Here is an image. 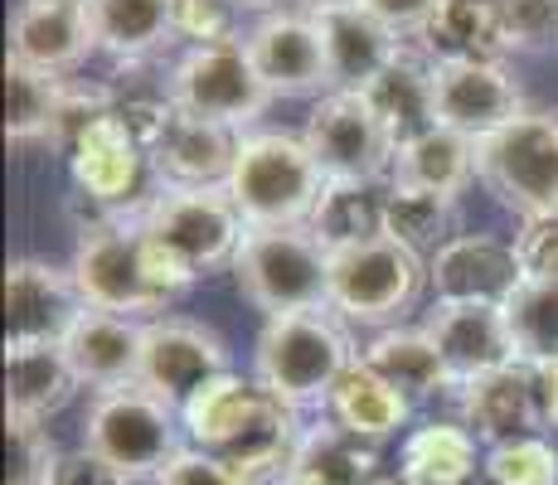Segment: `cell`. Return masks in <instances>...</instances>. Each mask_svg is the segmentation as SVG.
<instances>
[{
    "label": "cell",
    "mask_w": 558,
    "mask_h": 485,
    "mask_svg": "<svg viewBox=\"0 0 558 485\" xmlns=\"http://www.w3.org/2000/svg\"><path fill=\"white\" fill-rule=\"evenodd\" d=\"M364 364H369L374 374H384L399 393L408 398V403H427V398L447 393V388H457L452 369H447L442 350L433 344V336L427 330H379L374 336V344L360 354Z\"/></svg>",
    "instance_id": "cell-29"
},
{
    "label": "cell",
    "mask_w": 558,
    "mask_h": 485,
    "mask_svg": "<svg viewBox=\"0 0 558 485\" xmlns=\"http://www.w3.org/2000/svg\"><path fill=\"white\" fill-rule=\"evenodd\" d=\"M239 10L229 0H175V35L195 39V49L204 45H233L239 29H233Z\"/></svg>",
    "instance_id": "cell-39"
},
{
    "label": "cell",
    "mask_w": 558,
    "mask_h": 485,
    "mask_svg": "<svg viewBox=\"0 0 558 485\" xmlns=\"http://www.w3.org/2000/svg\"><path fill=\"white\" fill-rule=\"evenodd\" d=\"M437 59H486L500 63L510 53V25H506V0H447L437 25L427 29Z\"/></svg>",
    "instance_id": "cell-34"
},
{
    "label": "cell",
    "mask_w": 558,
    "mask_h": 485,
    "mask_svg": "<svg viewBox=\"0 0 558 485\" xmlns=\"http://www.w3.org/2000/svg\"><path fill=\"white\" fill-rule=\"evenodd\" d=\"M151 166L146 146L126 132V122L117 112H107L102 122H93L88 132L73 142L69 150V170L73 185H78L83 199L98 209V219H126L136 214V185H142V170Z\"/></svg>",
    "instance_id": "cell-15"
},
{
    "label": "cell",
    "mask_w": 558,
    "mask_h": 485,
    "mask_svg": "<svg viewBox=\"0 0 558 485\" xmlns=\"http://www.w3.org/2000/svg\"><path fill=\"white\" fill-rule=\"evenodd\" d=\"M389 239L413 247L417 257L447 247L457 239V199L452 194H433V190L399 185V180H393V190H389Z\"/></svg>",
    "instance_id": "cell-36"
},
{
    "label": "cell",
    "mask_w": 558,
    "mask_h": 485,
    "mask_svg": "<svg viewBox=\"0 0 558 485\" xmlns=\"http://www.w3.org/2000/svg\"><path fill=\"white\" fill-rule=\"evenodd\" d=\"M490 485H558V451L544 437H514L486 451Z\"/></svg>",
    "instance_id": "cell-37"
},
{
    "label": "cell",
    "mask_w": 558,
    "mask_h": 485,
    "mask_svg": "<svg viewBox=\"0 0 558 485\" xmlns=\"http://www.w3.org/2000/svg\"><path fill=\"white\" fill-rule=\"evenodd\" d=\"M296 413L302 408L277 398L263 379H239V374H219L180 408L190 441L209 457H219L223 466H233L248 485L277 481L292 466L296 447L306 437Z\"/></svg>",
    "instance_id": "cell-1"
},
{
    "label": "cell",
    "mask_w": 558,
    "mask_h": 485,
    "mask_svg": "<svg viewBox=\"0 0 558 485\" xmlns=\"http://www.w3.org/2000/svg\"><path fill=\"white\" fill-rule=\"evenodd\" d=\"M263 73V83L272 97H311L330 88V63L320 29L311 15H292V10H272L253 25V35L243 39Z\"/></svg>",
    "instance_id": "cell-17"
},
{
    "label": "cell",
    "mask_w": 558,
    "mask_h": 485,
    "mask_svg": "<svg viewBox=\"0 0 558 485\" xmlns=\"http://www.w3.org/2000/svg\"><path fill=\"white\" fill-rule=\"evenodd\" d=\"M136 223H142L166 253H175L195 277L233 263L243 233H248V223H243V214H239V204H233L229 190L160 185L156 194L142 199Z\"/></svg>",
    "instance_id": "cell-9"
},
{
    "label": "cell",
    "mask_w": 558,
    "mask_h": 485,
    "mask_svg": "<svg viewBox=\"0 0 558 485\" xmlns=\"http://www.w3.org/2000/svg\"><path fill=\"white\" fill-rule=\"evenodd\" d=\"M311 20H316L320 45H326L330 93H364L403 53L399 35L364 5L320 10V15H311Z\"/></svg>",
    "instance_id": "cell-22"
},
{
    "label": "cell",
    "mask_w": 558,
    "mask_h": 485,
    "mask_svg": "<svg viewBox=\"0 0 558 485\" xmlns=\"http://www.w3.org/2000/svg\"><path fill=\"white\" fill-rule=\"evenodd\" d=\"M461 423L486 447H500V441H514V437H539L549 427L539 369L506 364L496 374H481V379L461 384Z\"/></svg>",
    "instance_id": "cell-16"
},
{
    "label": "cell",
    "mask_w": 558,
    "mask_h": 485,
    "mask_svg": "<svg viewBox=\"0 0 558 485\" xmlns=\"http://www.w3.org/2000/svg\"><path fill=\"white\" fill-rule=\"evenodd\" d=\"M229 369V344L219 340V330L199 326L185 316H156L146 320L142 336V384L146 393H156L160 403L180 408L199 393L204 384H214Z\"/></svg>",
    "instance_id": "cell-12"
},
{
    "label": "cell",
    "mask_w": 558,
    "mask_h": 485,
    "mask_svg": "<svg viewBox=\"0 0 558 485\" xmlns=\"http://www.w3.org/2000/svg\"><path fill=\"white\" fill-rule=\"evenodd\" d=\"M263 485H292V481H287V476H277V481H263Z\"/></svg>",
    "instance_id": "cell-48"
},
{
    "label": "cell",
    "mask_w": 558,
    "mask_h": 485,
    "mask_svg": "<svg viewBox=\"0 0 558 485\" xmlns=\"http://www.w3.org/2000/svg\"><path fill=\"white\" fill-rule=\"evenodd\" d=\"M510 49L544 53L558 45V0H506Z\"/></svg>",
    "instance_id": "cell-40"
},
{
    "label": "cell",
    "mask_w": 558,
    "mask_h": 485,
    "mask_svg": "<svg viewBox=\"0 0 558 485\" xmlns=\"http://www.w3.org/2000/svg\"><path fill=\"white\" fill-rule=\"evenodd\" d=\"M185 417L156 393H146L142 384L98 393L83 417V447L98 451L132 481H156L185 451Z\"/></svg>",
    "instance_id": "cell-6"
},
{
    "label": "cell",
    "mask_w": 558,
    "mask_h": 485,
    "mask_svg": "<svg viewBox=\"0 0 558 485\" xmlns=\"http://www.w3.org/2000/svg\"><path fill=\"white\" fill-rule=\"evenodd\" d=\"M427 267L399 239H369L330 253V311L360 326H393L413 311Z\"/></svg>",
    "instance_id": "cell-8"
},
{
    "label": "cell",
    "mask_w": 558,
    "mask_h": 485,
    "mask_svg": "<svg viewBox=\"0 0 558 485\" xmlns=\"http://www.w3.org/2000/svg\"><path fill=\"white\" fill-rule=\"evenodd\" d=\"M83 5H88V0H83Z\"/></svg>",
    "instance_id": "cell-49"
},
{
    "label": "cell",
    "mask_w": 558,
    "mask_h": 485,
    "mask_svg": "<svg viewBox=\"0 0 558 485\" xmlns=\"http://www.w3.org/2000/svg\"><path fill=\"white\" fill-rule=\"evenodd\" d=\"M5 441H10L5 485H53V471H59L63 451L53 447L45 423H10Z\"/></svg>",
    "instance_id": "cell-38"
},
{
    "label": "cell",
    "mask_w": 558,
    "mask_h": 485,
    "mask_svg": "<svg viewBox=\"0 0 558 485\" xmlns=\"http://www.w3.org/2000/svg\"><path fill=\"white\" fill-rule=\"evenodd\" d=\"M156 485H248V481H243L233 466H223L219 457H209V451L185 447V451H180V457L156 476Z\"/></svg>",
    "instance_id": "cell-42"
},
{
    "label": "cell",
    "mask_w": 558,
    "mask_h": 485,
    "mask_svg": "<svg viewBox=\"0 0 558 485\" xmlns=\"http://www.w3.org/2000/svg\"><path fill=\"white\" fill-rule=\"evenodd\" d=\"M63 93H69V78L29 69V63H20V59H5V136H10V146H35V142L53 146Z\"/></svg>",
    "instance_id": "cell-32"
},
{
    "label": "cell",
    "mask_w": 558,
    "mask_h": 485,
    "mask_svg": "<svg viewBox=\"0 0 558 485\" xmlns=\"http://www.w3.org/2000/svg\"><path fill=\"white\" fill-rule=\"evenodd\" d=\"M471 485H476V481H471Z\"/></svg>",
    "instance_id": "cell-50"
},
{
    "label": "cell",
    "mask_w": 558,
    "mask_h": 485,
    "mask_svg": "<svg viewBox=\"0 0 558 485\" xmlns=\"http://www.w3.org/2000/svg\"><path fill=\"white\" fill-rule=\"evenodd\" d=\"M170 93H175V102L185 107V112L223 122V126H233V132L257 122V117L267 112V102H272V88L263 83V73H257L243 39L190 49L185 59L175 63V73H170Z\"/></svg>",
    "instance_id": "cell-10"
},
{
    "label": "cell",
    "mask_w": 558,
    "mask_h": 485,
    "mask_svg": "<svg viewBox=\"0 0 558 485\" xmlns=\"http://www.w3.org/2000/svg\"><path fill=\"white\" fill-rule=\"evenodd\" d=\"M142 336L146 320L88 306L78 316V326L69 330V340H63V354H69L83 388L112 393V388H132L142 379Z\"/></svg>",
    "instance_id": "cell-23"
},
{
    "label": "cell",
    "mask_w": 558,
    "mask_h": 485,
    "mask_svg": "<svg viewBox=\"0 0 558 485\" xmlns=\"http://www.w3.org/2000/svg\"><path fill=\"white\" fill-rule=\"evenodd\" d=\"M471 175H476V142L447 132V126H433V132L413 136V142L399 146V156H393V180H399V185L452 194V199L471 185Z\"/></svg>",
    "instance_id": "cell-33"
},
{
    "label": "cell",
    "mask_w": 558,
    "mask_h": 485,
    "mask_svg": "<svg viewBox=\"0 0 558 485\" xmlns=\"http://www.w3.org/2000/svg\"><path fill=\"white\" fill-rule=\"evenodd\" d=\"M302 142L326 170V180H379L399 156L389 126L379 122L364 93H326L311 107Z\"/></svg>",
    "instance_id": "cell-11"
},
{
    "label": "cell",
    "mask_w": 558,
    "mask_h": 485,
    "mask_svg": "<svg viewBox=\"0 0 558 485\" xmlns=\"http://www.w3.org/2000/svg\"><path fill=\"white\" fill-rule=\"evenodd\" d=\"M93 39L122 63H142L175 45V0H88Z\"/></svg>",
    "instance_id": "cell-28"
},
{
    "label": "cell",
    "mask_w": 558,
    "mask_h": 485,
    "mask_svg": "<svg viewBox=\"0 0 558 485\" xmlns=\"http://www.w3.org/2000/svg\"><path fill=\"white\" fill-rule=\"evenodd\" d=\"M524 117V93L506 63L486 59H437V126L486 142Z\"/></svg>",
    "instance_id": "cell-13"
},
{
    "label": "cell",
    "mask_w": 558,
    "mask_h": 485,
    "mask_svg": "<svg viewBox=\"0 0 558 485\" xmlns=\"http://www.w3.org/2000/svg\"><path fill=\"white\" fill-rule=\"evenodd\" d=\"M306 15H320V10H345V5H364V0H302Z\"/></svg>",
    "instance_id": "cell-46"
},
{
    "label": "cell",
    "mask_w": 558,
    "mask_h": 485,
    "mask_svg": "<svg viewBox=\"0 0 558 485\" xmlns=\"http://www.w3.org/2000/svg\"><path fill=\"white\" fill-rule=\"evenodd\" d=\"M476 175L520 219H558V112H524L476 142Z\"/></svg>",
    "instance_id": "cell-7"
},
{
    "label": "cell",
    "mask_w": 558,
    "mask_h": 485,
    "mask_svg": "<svg viewBox=\"0 0 558 485\" xmlns=\"http://www.w3.org/2000/svg\"><path fill=\"white\" fill-rule=\"evenodd\" d=\"M88 311L73 267L15 257L5 267V344H63Z\"/></svg>",
    "instance_id": "cell-14"
},
{
    "label": "cell",
    "mask_w": 558,
    "mask_h": 485,
    "mask_svg": "<svg viewBox=\"0 0 558 485\" xmlns=\"http://www.w3.org/2000/svg\"><path fill=\"white\" fill-rule=\"evenodd\" d=\"M447 0H364V10L384 20L393 35H427L437 25Z\"/></svg>",
    "instance_id": "cell-43"
},
{
    "label": "cell",
    "mask_w": 558,
    "mask_h": 485,
    "mask_svg": "<svg viewBox=\"0 0 558 485\" xmlns=\"http://www.w3.org/2000/svg\"><path fill=\"white\" fill-rule=\"evenodd\" d=\"M408 413H413V403L384 374H374L364 360L350 364L345 379L330 393V423H340L345 433L369 437V441L393 437L408 423Z\"/></svg>",
    "instance_id": "cell-30"
},
{
    "label": "cell",
    "mask_w": 558,
    "mask_h": 485,
    "mask_svg": "<svg viewBox=\"0 0 558 485\" xmlns=\"http://www.w3.org/2000/svg\"><path fill=\"white\" fill-rule=\"evenodd\" d=\"M253 360L257 379L292 408H330V393L360 354L336 316L292 311V316H267Z\"/></svg>",
    "instance_id": "cell-3"
},
{
    "label": "cell",
    "mask_w": 558,
    "mask_h": 485,
    "mask_svg": "<svg viewBox=\"0 0 558 485\" xmlns=\"http://www.w3.org/2000/svg\"><path fill=\"white\" fill-rule=\"evenodd\" d=\"M63 344H5V417L10 423H49L78 393Z\"/></svg>",
    "instance_id": "cell-24"
},
{
    "label": "cell",
    "mask_w": 558,
    "mask_h": 485,
    "mask_svg": "<svg viewBox=\"0 0 558 485\" xmlns=\"http://www.w3.org/2000/svg\"><path fill=\"white\" fill-rule=\"evenodd\" d=\"M427 336L442 350L447 369H452L457 388L481 379V374H496L514 360V340L506 326V306H486V301H437L427 311Z\"/></svg>",
    "instance_id": "cell-18"
},
{
    "label": "cell",
    "mask_w": 558,
    "mask_h": 485,
    "mask_svg": "<svg viewBox=\"0 0 558 485\" xmlns=\"http://www.w3.org/2000/svg\"><path fill=\"white\" fill-rule=\"evenodd\" d=\"M233 10H267L272 15V5H282V0H229Z\"/></svg>",
    "instance_id": "cell-47"
},
{
    "label": "cell",
    "mask_w": 558,
    "mask_h": 485,
    "mask_svg": "<svg viewBox=\"0 0 558 485\" xmlns=\"http://www.w3.org/2000/svg\"><path fill=\"white\" fill-rule=\"evenodd\" d=\"M514 257L524 282H558V219H524Z\"/></svg>",
    "instance_id": "cell-41"
},
{
    "label": "cell",
    "mask_w": 558,
    "mask_h": 485,
    "mask_svg": "<svg viewBox=\"0 0 558 485\" xmlns=\"http://www.w3.org/2000/svg\"><path fill=\"white\" fill-rule=\"evenodd\" d=\"M73 282H78L83 301L93 311L156 320L199 277L175 253H166L136 223V214H126V219H107V223H88L83 229L78 253H73Z\"/></svg>",
    "instance_id": "cell-2"
},
{
    "label": "cell",
    "mask_w": 558,
    "mask_h": 485,
    "mask_svg": "<svg viewBox=\"0 0 558 485\" xmlns=\"http://www.w3.org/2000/svg\"><path fill=\"white\" fill-rule=\"evenodd\" d=\"M403 485H471L476 476V437L466 423H423L403 437L399 471Z\"/></svg>",
    "instance_id": "cell-31"
},
{
    "label": "cell",
    "mask_w": 558,
    "mask_h": 485,
    "mask_svg": "<svg viewBox=\"0 0 558 485\" xmlns=\"http://www.w3.org/2000/svg\"><path fill=\"white\" fill-rule=\"evenodd\" d=\"M506 326L514 340V360L530 369L558 364V282H520L506 301Z\"/></svg>",
    "instance_id": "cell-35"
},
{
    "label": "cell",
    "mask_w": 558,
    "mask_h": 485,
    "mask_svg": "<svg viewBox=\"0 0 558 485\" xmlns=\"http://www.w3.org/2000/svg\"><path fill=\"white\" fill-rule=\"evenodd\" d=\"M427 282L437 301H486V306H506L520 291L524 272L514 243H500L490 233H457L447 247H437L427 263Z\"/></svg>",
    "instance_id": "cell-20"
},
{
    "label": "cell",
    "mask_w": 558,
    "mask_h": 485,
    "mask_svg": "<svg viewBox=\"0 0 558 485\" xmlns=\"http://www.w3.org/2000/svg\"><path fill=\"white\" fill-rule=\"evenodd\" d=\"M53 485H136V481L122 476V471H117L112 461H102L98 451L78 447V451H69V457L59 461V471H53Z\"/></svg>",
    "instance_id": "cell-44"
},
{
    "label": "cell",
    "mask_w": 558,
    "mask_h": 485,
    "mask_svg": "<svg viewBox=\"0 0 558 485\" xmlns=\"http://www.w3.org/2000/svg\"><path fill=\"white\" fill-rule=\"evenodd\" d=\"M282 476L292 485H384V457L379 441L345 433L340 423H316Z\"/></svg>",
    "instance_id": "cell-26"
},
{
    "label": "cell",
    "mask_w": 558,
    "mask_h": 485,
    "mask_svg": "<svg viewBox=\"0 0 558 485\" xmlns=\"http://www.w3.org/2000/svg\"><path fill=\"white\" fill-rule=\"evenodd\" d=\"M389 190L393 180H326L311 214V233L336 253L389 233Z\"/></svg>",
    "instance_id": "cell-27"
},
{
    "label": "cell",
    "mask_w": 558,
    "mask_h": 485,
    "mask_svg": "<svg viewBox=\"0 0 558 485\" xmlns=\"http://www.w3.org/2000/svg\"><path fill=\"white\" fill-rule=\"evenodd\" d=\"M369 107L379 112V122L389 126L393 146H408L413 136L437 126V59L403 49L379 78L364 88Z\"/></svg>",
    "instance_id": "cell-25"
},
{
    "label": "cell",
    "mask_w": 558,
    "mask_h": 485,
    "mask_svg": "<svg viewBox=\"0 0 558 485\" xmlns=\"http://www.w3.org/2000/svg\"><path fill=\"white\" fill-rule=\"evenodd\" d=\"M326 190V170L306 150L302 136L253 132L239 146V166L229 175V194L248 229H292L311 223L316 199Z\"/></svg>",
    "instance_id": "cell-4"
},
{
    "label": "cell",
    "mask_w": 558,
    "mask_h": 485,
    "mask_svg": "<svg viewBox=\"0 0 558 485\" xmlns=\"http://www.w3.org/2000/svg\"><path fill=\"white\" fill-rule=\"evenodd\" d=\"M539 379H544V403H549V427H558V364L539 369Z\"/></svg>",
    "instance_id": "cell-45"
},
{
    "label": "cell",
    "mask_w": 558,
    "mask_h": 485,
    "mask_svg": "<svg viewBox=\"0 0 558 485\" xmlns=\"http://www.w3.org/2000/svg\"><path fill=\"white\" fill-rule=\"evenodd\" d=\"M239 146L243 136L233 126L180 107L170 117V126L160 132V142L151 146V170L160 175V185L175 190H229V175L239 166Z\"/></svg>",
    "instance_id": "cell-19"
},
{
    "label": "cell",
    "mask_w": 558,
    "mask_h": 485,
    "mask_svg": "<svg viewBox=\"0 0 558 485\" xmlns=\"http://www.w3.org/2000/svg\"><path fill=\"white\" fill-rule=\"evenodd\" d=\"M239 291L267 316L330 306V247L311 233V223L292 229H248L233 253Z\"/></svg>",
    "instance_id": "cell-5"
},
{
    "label": "cell",
    "mask_w": 558,
    "mask_h": 485,
    "mask_svg": "<svg viewBox=\"0 0 558 485\" xmlns=\"http://www.w3.org/2000/svg\"><path fill=\"white\" fill-rule=\"evenodd\" d=\"M98 49L83 0H20L10 15V59L45 73H73Z\"/></svg>",
    "instance_id": "cell-21"
}]
</instances>
